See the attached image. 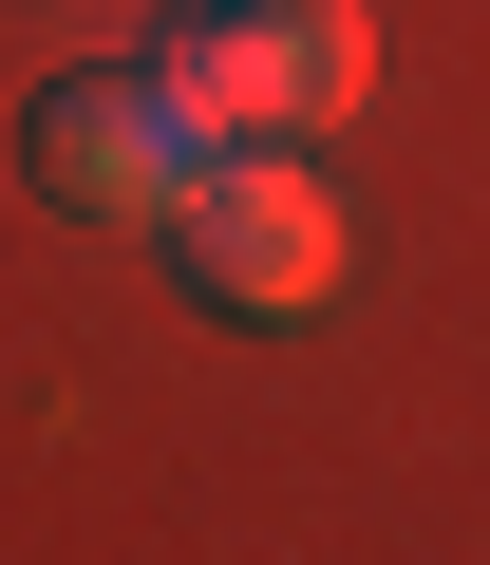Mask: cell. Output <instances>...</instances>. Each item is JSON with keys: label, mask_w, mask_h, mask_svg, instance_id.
I'll list each match as a JSON object with an SVG mask.
<instances>
[{"label": "cell", "mask_w": 490, "mask_h": 565, "mask_svg": "<svg viewBox=\"0 0 490 565\" xmlns=\"http://www.w3.org/2000/svg\"><path fill=\"white\" fill-rule=\"evenodd\" d=\"M207 151H226V132H207V95H189L170 57H95V76H39V95H20V170H39V207H76V226H170Z\"/></svg>", "instance_id": "cell-1"}, {"label": "cell", "mask_w": 490, "mask_h": 565, "mask_svg": "<svg viewBox=\"0 0 490 565\" xmlns=\"http://www.w3.org/2000/svg\"><path fill=\"white\" fill-rule=\"evenodd\" d=\"M170 264H189L207 321H302L340 282V189L302 170V132H226L189 170V207H170Z\"/></svg>", "instance_id": "cell-2"}, {"label": "cell", "mask_w": 490, "mask_h": 565, "mask_svg": "<svg viewBox=\"0 0 490 565\" xmlns=\"http://www.w3.org/2000/svg\"><path fill=\"white\" fill-rule=\"evenodd\" d=\"M151 57L207 95V132H340L377 95V20L359 0H189Z\"/></svg>", "instance_id": "cell-3"}]
</instances>
